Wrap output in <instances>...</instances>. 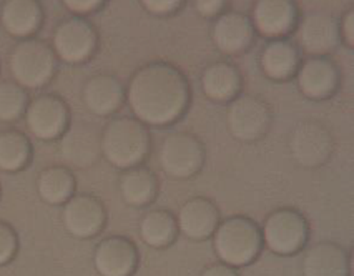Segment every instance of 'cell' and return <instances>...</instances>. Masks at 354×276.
I'll return each instance as SVG.
<instances>
[{
  "instance_id": "cell-11",
  "label": "cell",
  "mask_w": 354,
  "mask_h": 276,
  "mask_svg": "<svg viewBox=\"0 0 354 276\" xmlns=\"http://www.w3.org/2000/svg\"><path fill=\"white\" fill-rule=\"evenodd\" d=\"M59 154L73 168L93 167L102 156V131L85 120L70 122L60 137Z\"/></svg>"
},
{
  "instance_id": "cell-1",
  "label": "cell",
  "mask_w": 354,
  "mask_h": 276,
  "mask_svg": "<svg viewBox=\"0 0 354 276\" xmlns=\"http://www.w3.org/2000/svg\"><path fill=\"white\" fill-rule=\"evenodd\" d=\"M125 90V102L135 118L151 127L178 122L192 104L190 82L170 62H150L140 67Z\"/></svg>"
},
{
  "instance_id": "cell-15",
  "label": "cell",
  "mask_w": 354,
  "mask_h": 276,
  "mask_svg": "<svg viewBox=\"0 0 354 276\" xmlns=\"http://www.w3.org/2000/svg\"><path fill=\"white\" fill-rule=\"evenodd\" d=\"M254 30L266 39H286L299 24V7L290 0H261L251 15Z\"/></svg>"
},
{
  "instance_id": "cell-14",
  "label": "cell",
  "mask_w": 354,
  "mask_h": 276,
  "mask_svg": "<svg viewBox=\"0 0 354 276\" xmlns=\"http://www.w3.org/2000/svg\"><path fill=\"white\" fill-rule=\"evenodd\" d=\"M93 265L100 276H133L140 265L137 245L122 234L106 237L97 245Z\"/></svg>"
},
{
  "instance_id": "cell-20",
  "label": "cell",
  "mask_w": 354,
  "mask_h": 276,
  "mask_svg": "<svg viewBox=\"0 0 354 276\" xmlns=\"http://www.w3.org/2000/svg\"><path fill=\"white\" fill-rule=\"evenodd\" d=\"M303 276H349L351 258L335 241H319L304 253Z\"/></svg>"
},
{
  "instance_id": "cell-30",
  "label": "cell",
  "mask_w": 354,
  "mask_h": 276,
  "mask_svg": "<svg viewBox=\"0 0 354 276\" xmlns=\"http://www.w3.org/2000/svg\"><path fill=\"white\" fill-rule=\"evenodd\" d=\"M142 6L145 7L150 14L165 17V15H171L175 14V12H178L185 3L180 2V0H145Z\"/></svg>"
},
{
  "instance_id": "cell-2",
  "label": "cell",
  "mask_w": 354,
  "mask_h": 276,
  "mask_svg": "<svg viewBox=\"0 0 354 276\" xmlns=\"http://www.w3.org/2000/svg\"><path fill=\"white\" fill-rule=\"evenodd\" d=\"M150 150V130L135 117H115L102 130V155L120 170L142 165Z\"/></svg>"
},
{
  "instance_id": "cell-24",
  "label": "cell",
  "mask_w": 354,
  "mask_h": 276,
  "mask_svg": "<svg viewBox=\"0 0 354 276\" xmlns=\"http://www.w3.org/2000/svg\"><path fill=\"white\" fill-rule=\"evenodd\" d=\"M118 187H120L125 203L140 208L147 207L156 199L160 181L153 170H150L145 165H138V167L129 168L122 173Z\"/></svg>"
},
{
  "instance_id": "cell-6",
  "label": "cell",
  "mask_w": 354,
  "mask_h": 276,
  "mask_svg": "<svg viewBox=\"0 0 354 276\" xmlns=\"http://www.w3.org/2000/svg\"><path fill=\"white\" fill-rule=\"evenodd\" d=\"M160 167L176 180H188L203 168L207 160L205 143L190 131L170 134L160 145Z\"/></svg>"
},
{
  "instance_id": "cell-35",
  "label": "cell",
  "mask_w": 354,
  "mask_h": 276,
  "mask_svg": "<svg viewBox=\"0 0 354 276\" xmlns=\"http://www.w3.org/2000/svg\"><path fill=\"white\" fill-rule=\"evenodd\" d=\"M0 192H2V190H0Z\"/></svg>"
},
{
  "instance_id": "cell-7",
  "label": "cell",
  "mask_w": 354,
  "mask_h": 276,
  "mask_svg": "<svg viewBox=\"0 0 354 276\" xmlns=\"http://www.w3.org/2000/svg\"><path fill=\"white\" fill-rule=\"evenodd\" d=\"M226 123L234 138L241 142H257L270 131L273 110L265 98L245 93L230 102Z\"/></svg>"
},
{
  "instance_id": "cell-23",
  "label": "cell",
  "mask_w": 354,
  "mask_h": 276,
  "mask_svg": "<svg viewBox=\"0 0 354 276\" xmlns=\"http://www.w3.org/2000/svg\"><path fill=\"white\" fill-rule=\"evenodd\" d=\"M0 22L10 35L30 39L44 24V7L35 0H9L0 9Z\"/></svg>"
},
{
  "instance_id": "cell-4",
  "label": "cell",
  "mask_w": 354,
  "mask_h": 276,
  "mask_svg": "<svg viewBox=\"0 0 354 276\" xmlns=\"http://www.w3.org/2000/svg\"><path fill=\"white\" fill-rule=\"evenodd\" d=\"M9 68L14 82L24 89H42L57 72V55L52 45L30 37L14 45L9 55Z\"/></svg>"
},
{
  "instance_id": "cell-32",
  "label": "cell",
  "mask_w": 354,
  "mask_h": 276,
  "mask_svg": "<svg viewBox=\"0 0 354 276\" xmlns=\"http://www.w3.org/2000/svg\"><path fill=\"white\" fill-rule=\"evenodd\" d=\"M195 9L201 17H220L226 9V2H221V0H200V2L195 3Z\"/></svg>"
},
{
  "instance_id": "cell-31",
  "label": "cell",
  "mask_w": 354,
  "mask_h": 276,
  "mask_svg": "<svg viewBox=\"0 0 354 276\" xmlns=\"http://www.w3.org/2000/svg\"><path fill=\"white\" fill-rule=\"evenodd\" d=\"M65 7L70 12L78 15V17H82L85 14H92V12L100 10L104 7V2H100V0H67Z\"/></svg>"
},
{
  "instance_id": "cell-28",
  "label": "cell",
  "mask_w": 354,
  "mask_h": 276,
  "mask_svg": "<svg viewBox=\"0 0 354 276\" xmlns=\"http://www.w3.org/2000/svg\"><path fill=\"white\" fill-rule=\"evenodd\" d=\"M28 93L14 80L0 82V122H15L26 115Z\"/></svg>"
},
{
  "instance_id": "cell-18",
  "label": "cell",
  "mask_w": 354,
  "mask_h": 276,
  "mask_svg": "<svg viewBox=\"0 0 354 276\" xmlns=\"http://www.w3.org/2000/svg\"><path fill=\"white\" fill-rule=\"evenodd\" d=\"M221 221L220 210L215 201L207 199V196H193L185 201L180 208L176 223H178V232L185 237L195 241H203L213 237L215 230Z\"/></svg>"
},
{
  "instance_id": "cell-3",
  "label": "cell",
  "mask_w": 354,
  "mask_h": 276,
  "mask_svg": "<svg viewBox=\"0 0 354 276\" xmlns=\"http://www.w3.org/2000/svg\"><path fill=\"white\" fill-rule=\"evenodd\" d=\"M213 246L225 265L232 268L250 265L263 250L261 226L245 215L225 218L213 233Z\"/></svg>"
},
{
  "instance_id": "cell-34",
  "label": "cell",
  "mask_w": 354,
  "mask_h": 276,
  "mask_svg": "<svg viewBox=\"0 0 354 276\" xmlns=\"http://www.w3.org/2000/svg\"><path fill=\"white\" fill-rule=\"evenodd\" d=\"M201 276H240V273H238L236 268H232L220 261V263H213V265L205 268V271L201 273Z\"/></svg>"
},
{
  "instance_id": "cell-8",
  "label": "cell",
  "mask_w": 354,
  "mask_h": 276,
  "mask_svg": "<svg viewBox=\"0 0 354 276\" xmlns=\"http://www.w3.org/2000/svg\"><path fill=\"white\" fill-rule=\"evenodd\" d=\"M52 48L67 64H84L95 55L98 48L97 28L90 20L78 15L64 19L53 30Z\"/></svg>"
},
{
  "instance_id": "cell-33",
  "label": "cell",
  "mask_w": 354,
  "mask_h": 276,
  "mask_svg": "<svg viewBox=\"0 0 354 276\" xmlns=\"http://www.w3.org/2000/svg\"><path fill=\"white\" fill-rule=\"evenodd\" d=\"M354 9H349L339 20V30H341V40L346 42L348 47H354Z\"/></svg>"
},
{
  "instance_id": "cell-29",
  "label": "cell",
  "mask_w": 354,
  "mask_h": 276,
  "mask_svg": "<svg viewBox=\"0 0 354 276\" xmlns=\"http://www.w3.org/2000/svg\"><path fill=\"white\" fill-rule=\"evenodd\" d=\"M19 251V234L7 221L0 220V266L7 265Z\"/></svg>"
},
{
  "instance_id": "cell-21",
  "label": "cell",
  "mask_w": 354,
  "mask_h": 276,
  "mask_svg": "<svg viewBox=\"0 0 354 276\" xmlns=\"http://www.w3.org/2000/svg\"><path fill=\"white\" fill-rule=\"evenodd\" d=\"M263 73L274 82H286L296 77L301 65V53L298 45L290 39L270 40L259 55Z\"/></svg>"
},
{
  "instance_id": "cell-27",
  "label": "cell",
  "mask_w": 354,
  "mask_h": 276,
  "mask_svg": "<svg viewBox=\"0 0 354 276\" xmlns=\"http://www.w3.org/2000/svg\"><path fill=\"white\" fill-rule=\"evenodd\" d=\"M34 155L30 138L24 131L9 129L0 131V170L20 172L28 167Z\"/></svg>"
},
{
  "instance_id": "cell-19",
  "label": "cell",
  "mask_w": 354,
  "mask_h": 276,
  "mask_svg": "<svg viewBox=\"0 0 354 276\" xmlns=\"http://www.w3.org/2000/svg\"><path fill=\"white\" fill-rule=\"evenodd\" d=\"M127 100L125 85L110 73L90 77L84 86L85 107L97 117H109L122 109Z\"/></svg>"
},
{
  "instance_id": "cell-25",
  "label": "cell",
  "mask_w": 354,
  "mask_h": 276,
  "mask_svg": "<svg viewBox=\"0 0 354 276\" xmlns=\"http://www.w3.org/2000/svg\"><path fill=\"white\" fill-rule=\"evenodd\" d=\"M77 178L64 165H53L40 172L37 178V192L40 199L50 205H65L75 195Z\"/></svg>"
},
{
  "instance_id": "cell-9",
  "label": "cell",
  "mask_w": 354,
  "mask_h": 276,
  "mask_svg": "<svg viewBox=\"0 0 354 276\" xmlns=\"http://www.w3.org/2000/svg\"><path fill=\"white\" fill-rule=\"evenodd\" d=\"M333 151H335V137L323 122H299L291 131L290 154L299 167H323L331 160Z\"/></svg>"
},
{
  "instance_id": "cell-10",
  "label": "cell",
  "mask_w": 354,
  "mask_h": 276,
  "mask_svg": "<svg viewBox=\"0 0 354 276\" xmlns=\"http://www.w3.org/2000/svg\"><path fill=\"white\" fill-rule=\"evenodd\" d=\"M26 123L40 140H57L70 125V107L57 93H40L28 102Z\"/></svg>"
},
{
  "instance_id": "cell-12",
  "label": "cell",
  "mask_w": 354,
  "mask_h": 276,
  "mask_svg": "<svg viewBox=\"0 0 354 276\" xmlns=\"http://www.w3.org/2000/svg\"><path fill=\"white\" fill-rule=\"evenodd\" d=\"M106 217L104 201L90 193L73 195L62 212L64 226L75 238H93L100 234L106 225Z\"/></svg>"
},
{
  "instance_id": "cell-5",
  "label": "cell",
  "mask_w": 354,
  "mask_h": 276,
  "mask_svg": "<svg viewBox=\"0 0 354 276\" xmlns=\"http://www.w3.org/2000/svg\"><path fill=\"white\" fill-rule=\"evenodd\" d=\"M310 221L299 210L277 208L266 217L261 234L263 245L279 257H293L310 240Z\"/></svg>"
},
{
  "instance_id": "cell-13",
  "label": "cell",
  "mask_w": 354,
  "mask_h": 276,
  "mask_svg": "<svg viewBox=\"0 0 354 276\" xmlns=\"http://www.w3.org/2000/svg\"><path fill=\"white\" fill-rule=\"evenodd\" d=\"M298 89L311 100H328L339 90L341 70L329 57H308L296 72Z\"/></svg>"
},
{
  "instance_id": "cell-16",
  "label": "cell",
  "mask_w": 354,
  "mask_h": 276,
  "mask_svg": "<svg viewBox=\"0 0 354 276\" xmlns=\"http://www.w3.org/2000/svg\"><path fill=\"white\" fill-rule=\"evenodd\" d=\"M298 28L299 45L311 57H326L341 44L339 20L326 12L304 15Z\"/></svg>"
},
{
  "instance_id": "cell-26",
  "label": "cell",
  "mask_w": 354,
  "mask_h": 276,
  "mask_svg": "<svg viewBox=\"0 0 354 276\" xmlns=\"http://www.w3.org/2000/svg\"><path fill=\"white\" fill-rule=\"evenodd\" d=\"M176 217L170 210L155 208L140 220V237L151 248H167L178 237Z\"/></svg>"
},
{
  "instance_id": "cell-22",
  "label": "cell",
  "mask_w": 354,
  "mask_h": 276,
  "mask_svg": "<svg viewBox=\"0 0 354 276\" xmlns=\"http://www.w3.org/2000/svg\"><path fill=\"white\" fill-rule=\"evenodd\" d=\"M243 77L232 62L218 60L209 64L201 75V89L213 102H232L240 95Z\"/></svg>"
},
{
  "instance_id": "cell-17",
  "label": "cell",
  "mask_w": 354,
  "mask_h": 276,
  "mask_svg": "<svg viewBox=\"0 0 354 276\" xmlns=\"http://www.w3.org/2000/svg\"><path fill=\"white\" fill-rule=\"evenodd\" d=\"M254 35H257V30H254L251 17L245 12L238 10L223 12L216 19L212 30L216 48L226 55H238L248 50L251 44L254 42Z\"/></svg>"
}]
</instances>
